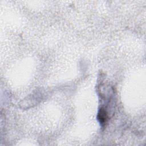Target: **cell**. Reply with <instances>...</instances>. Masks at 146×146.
Returning a JSON list of instances; mask_svg holds the SVG:
<instances>
[{"label": "cell", "mask_w": 146, "mask_h": 146, "mask_svg": "<svg viewBox=\"0 0 146 146\" xmlns=\"http://www.w3.org/2000/svg\"><path fill=\"white\" fill-rule=\"evenodd\" d=\"M98 119L101 124H104L107 119V114L104 108H101L99 111Z\"/></svg>", "instance_id": "obj_1"}]
</instances>
